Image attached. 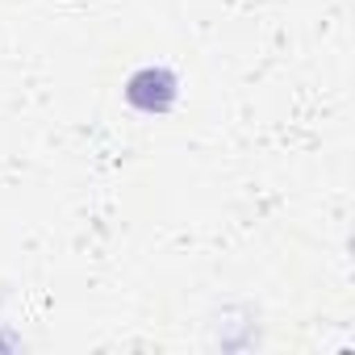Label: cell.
<instances>
[{"label": "cell", "mask_w": 355, "mask_h": 355, "mask_svg": "<svg viewBox=\"0 0 355 355\" xmlns=\"http://www.w3.org/2000/svg\"><path fill=\"white\" fill-rule=\"evenodd\" d=\"M125 96H130V105H134V109L163 113V109L175 101V76H171V71H163V67H146V71H138V76L130 80Z\"/></svg>", "instance_id": "obj_1"}]
</instances>
